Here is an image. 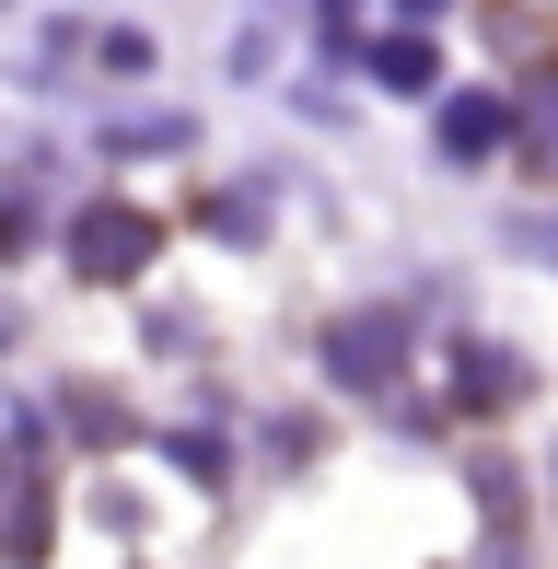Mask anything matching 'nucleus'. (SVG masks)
I'll return each instance as SVG.
<instances>
[{"mask_svg": "<svg viewBox=\"0 0 558 569\" xmlns=\"http://www.w3.org/2000/svg\"><path fill=\"white\" fill-rule=\"evenodd\" d=\"M536 140H547V151H558V82H547V93H536Z\"/></svg>", "mask_w": 558, "mask_h": 569, "instance_id": "obj_4", "label": "nucleus"}, {"mask_svg": "<svg viewBox=\"0 0 558 569\" xmlns=\"http://www.w3.org/2000/svg\"><path fill=\"white\" fill-rule=\"evenodd\" d=\"M151 256V221H129V210H106V221H82V268L93 279H129Z\"/></svg>", "mask_w": 558, "mask_h": 569, "instance_id": "obj_1", "label": "nucleus"}, {"mask_svg": "<svg viewBox=\"0 0 558 569\" xmlns=\"http://www.w3.org/2000/svg\"><path fill=\"white\" fill-rule=\"evenodd\" d=\"M442 140H454V151H489V140H500V106H454Z\"/></svg>", "mask_w": 558, "mask_h": 569, "instance_id": "obj_2", "label": "nucleus"}, {"mask_svg": "<svg viewBox=\"0 0 558 569\" xmlns=\"http://www.w3.org/2000/svg\"><path fill=\"white\" fill-rule=\"evenodd\" d=\"M372 70H385V82H396V93H419V82H430V47H408V36H396V47H385V59H372Z\"/></svg>", "mask_w": 558, "mask_h": 569, "instance_id": "obj_3", "label": "nucleus"}, {"mask_svg": "<svg viewBox=\"0 0 558 569\" xmlns=\"http://www.w3.org/2000/svg\"><path fill=\"white\" fill-rule=\"evenodd\" d=\"M408 12H442V0H408Z\"/></svg>", "mask_w": 558, "mask_h": 569, "instance_id": "obj_5", "label": "nucleus"}]
</instances>
